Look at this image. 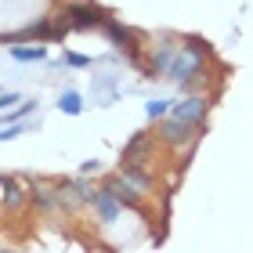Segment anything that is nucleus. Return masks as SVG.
<instances>
[{
    "label": "nucleus",
    "instance_id": "0eeeda50",
    "mask_svg": "<svg viewBox=\"0 0 253 253\" xmlns=\"http://www.w3.org/2000/svg\"><path fill=\"white\" fill-rule=\"evenodd\" d=\"M213 101H217V94H210V90H188V94H177V98H174V105H170V116L181 120V123L203 126V123H210Z\"/></svg>",
    "mask_w": 253,
    "mask_h": 253
},
{
    "label": "nucleus",
    "instance_id": "aec40b11",
    "mask_svg": "<svg viewBox=\"0 0 253 253\" xmlns=\"http://www.w3.org/2000/svg\"><path fill=\"white\" fill-rule=\"evenodd\" d=\"M18 101H22L18 90H0V112H11V109L18 105Z\"/></svg>",
    "mask_w": 253,
    "mask_h": 253
},
{
    "label": "nucleus",
    "instance_id": "f3484780",
    "mask_svg": "<svg viewBox=\"0 0 253 253\" xmlns=\"http://www.w3.org/2000/svg\"><path fill=\"white\" fill-rule=\"evenodd\" d=\"M170 105H174V98H148L145 101V120H148V126L159 123L163 116H170Z\"/></svg>",
    "mask_w": 253,
    "mask_h": 253
},
{
    "label": "nucleus",
    "instance_id": "f8f14e48",
    "mask_svg": "<svg viewBox=\"0 0 253 253\" xmlns=\"http://www.w3.org/2000/svg\"><path fill=\"white\" fill-rule=\"evenodd\" d=\"M87 213H90V221H98L101 228H112V224H120V221H123L126 206H123L112 192L101 188V192H98V199H94V206H90Z\"/></svg>",
    "mask_w": 253,
    "mask_h": 253
},
{
    "label": "nucleus",
    "instance_id": "f257e3e1",
    "mask_svg": "<svg viewBox=\"0 0 253 253\" xmlns=\"http://www.w3.org/2000/svg\"><path fill=\"white\" fill-rule=\"evenodd\" d=\"M210 80H213V43L203 40L199 33H181V43L163 73V84L177 87V94H188V90H206Z\"/></svg>",
    "mask_w": 253,
    "mask_h": 253
},
{
    "label": "nucleus",
    "instance_id": "9d476101",
    "mask_svg": "<svg viewBox=\"0 0 253 253\" xmlns=\"http://www.w3.org/2000/svg\"><path fill=\"white\" fill-rule=\"evenodd\" d=\"M120 177H123L137 195H141L145 203H152L156 195L163 192V188H159V177H156V170H152V167H120Z\"/></svg>",
    "mask_w": 253,
    "mask_h": 253
},
{
    "label": "nucleus",
    "instance_id": "2eb2a0df",
    "mask_svg": "<svg viewBox=\"0 0 253 253\" xmlns=\"http://www.w3.org/2000/svg\"><path fill=\"white\" fill-rule=\"evenodd\" d=\"M58 112L62 116H84V109H87V101H84V94H80L76 87H65V90H58Z\"/></svg>",
    "mask_w": 253,
    "mask_h": 253
},
{
    "label": "nucleus",
    "instance_id": "20e7f679",
    "mask_svg": "<svg viewBox=\"0 0 253 253\" xmlns=\"http://www.w3.org/2000/svg\"><path fill=\"white\" fill-rule=\"evenodd\" d=\"M58 15H62V22L73 33H98L112 18V11L101 7L98 0H65V4L58 7Z\"/></svg>",
    "mask_w": 253,
    "mask_h": 253
},
{
    "label": "nucleus",
    "instance_id": "a211bd4d",
    "mask_svg": "<svg viewBox=\"0 0 253 253\" xmlns=\"http://www.w3.org/2000/svg\"><path fill=\"white\" fill-rule=\"evenodd\" d=\"M54 65H65V69H94V58L84 51H62V58Z\"/></svg>",
    "mask_w": 253,
    "mask_h": 253
},
{
    "label": "nucleus",
    "instance_id": "7ed1b4c3",
    "mask_svg": "<svg viewBox=\"0 0 253 253\" xmlns=\"http://www.w3.org/2000/svg\"><path fill=\"white\" fill-rule=\"evenodd\" d=\"M101 33H105V40H109V47L120 54V58H126L130 65H137L141 69V62H145V47H148V37L141 29H134V26H126L123 18H116L112 15L105 26H101Z\"/></svg>",
    "mask_w": 253,
    "mask_h": 253
},
{
    "label": "nucleus",
    "instance_id": "dca6fc26",
    "mask_svg": "<svg viewBox=\"0 0 253 253\" xmlns=\"http://www.w3.org/2000/svg\"><path fill=\"white\" fill-rule=\"evenodd\" d=\"M40 120H22V123H4L0 126V145H7V141H18L22 134H29V130H37Z\"/></svg>",
    "mask_w": 253,
    "mask_h": 253
},
{
    "label": "nucleus",
    "instance_id": "1a4fd4ad",
    "mask_svg": "<svg viewBox=\"0 0 253 253\" xmlns=\"http://www.w3.org/2000/svg\"><path fill=\"white\" fill-rule=\"evenodd\" d=\"M159 152V141L152 134V126H145V130H134L130 137L123 141L120 148V167H148Z\"/></svg>",
    "mask_w": 253,
    "mask_h": 253
},
{
    "label": "nucleus",
    "instance_id": "423d86ee",
    "mask_svg": "<svg viewBox=\"0 0 253 253\" xmlns=\"http://www.w3.org/2000/svg\"><path fill=\"white\" fill-rule=\"evenodd\" d=\"M29 181V210L43 217V221H58L65 217V206H62V195L54 188V177H43V174H22Z\"/></svg>",
    "mask_w": 253,
    "mask_h": 253
},
{
    "label": "nucleus",
    "instance_id": "4468645a",
    "mask_svg": "<svg viewBox=\"0 0 253 253\" xmlns=\"http://www.w3.org/2000/svg\"><path fill=\"white\" fill-rule=\"evenodd\" d=\"M7 54H11V62H22V65L47 62L51 58V43H15V47H7Z\"/></svg>",
    "mask_w": 253,
    "mask_h": 253
},
{
    "label": "nucleus",
    "instance_id": "f03ea898",
    "mask_svg": "<svg viewBox=\"0 0 253 253\" xmlns=\"http://www.w3.org/2000/svg\"><path fill=\"white\" fill-rule=\"evenodd\" d=\"M152 134H156V141L163 152H181L185 156V163L192 159V152L199 148V141L206 134H210V123H203V126H192V123H181L174 116H163L159 123H152Z\"/></svg>",
    "mask_w": 253,
    "mask_h": 253
},
{
    "label": "nucleus",
    "instance_id": "39448f33",
    "mask_svg": "<svg viewBox=\"0 0 253 253\" xmlns=\"http://www.w3.org/2000/svg\"><path fill=\"white\" fill-rule=\"evenodd\" d=\"M181 43V33H152L148 37V47H145V62H141V76L152 80V84H163V73L170 58H174Z\"/></svg>",
    "mask_w": 253,
    "mask_h": 253
},
{
    "label": "nucleus",
    "instance_id": "6e6552de",
    "mask_svg": "<svg viewBox=\"0 0 253 253\" xmlns=\"http://www.w3.org/2000/svg\"><path fill=\"white\" fill-rule=\"evenodd\" d=\"M29 210V181L0 170V217H22Z\"/></svg>",
    "mask_w": 253,
    "mask_h": 253
},
{
    "label": "nucleus",
    "instance_id": "6ab92c4d",
    "mask_svg": "<svg viewBox=\"0 0 253 253\" xmlns=\"http://www.w3.org/2000/svg\"><path fill=\"white\" fill-rule=\"evenodd\" d=\"M76 174H84V177H101V174H105V163L90 156V159H84V163L76 167Z\"/></svg>",
    "mask_w": 253,
    "mask_h": 253
},
{
    "label": "nucleus",
    "instance_id": "9b49d317",
    "mask_svg": "<svg viewBox=\"0 0 253 253\" xmlns=\"http://www.w3.org/2000/svg\"><path fill=\"white\" fill-rule=\"evenodd\" d=\"M98 185L105 188V192L116 195V199L126 206V210H134V213H145V210H148V203H145L141 195H137V192L126 185L123 177H120V170H112V174H101V177H98Z\"/></svg>",
    "mask_w": 253,
    "mask_h": 253
},
{
    "label": "nucleus",
    "instance_id": "412c9836",
    "mask_svg": "<svg viewBox=\"0 0 253 253\" xmlns=\"http://www.w3.org/2000/svg\"><path fill=\"white\" fill-rule=\"evenodd\" d=\"M0 43H4V33H0Z\"/></svg>",
    "mask_w": 253,
    "mask_h": 253
},
{
    "label": "nucleus",
    "instance_id": "ddd939ff",
    "mask_svg": "<svg viewBox=\"0 0 253 253\" xmlns=\"http://www.w3.org/2000/svg\"><path fill=\"white\" fill-rule=\"evenodd\" d=\"M62 185L73 192V199L80 203V210H90V206H94V199H98V192H101V185L94 177H84V174H65V177H58Z\"/></svg>",
    "mask_w": 253,
    "mask_h": 253
}]
</instances>
